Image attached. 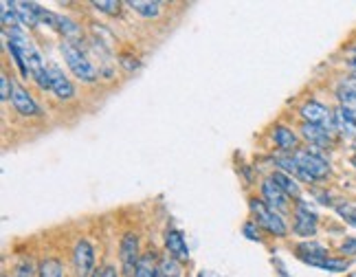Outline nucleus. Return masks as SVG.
<instances>
[{
  "mask_svg": "<svg viewBox=\"0 0 356 277\" xmlns=\"http://www.w3.org/2000/svg\"><path fill=\"white\" fill-rule=\"evenodd\" d=\"M339 251H341V255H356V238H348L339 246Z\"/></svg>",
  "mask_w": 356,
  "mask_h": 277,
  "instance_id": "31",
  "label": "nucleus"
},
{
  "mask_svg": "<svg viewBox=\"0 0 356 277\" xmlns=\"http://www.w3.org/2000/svg\"><path fill=\"white\" fill-rule=\"evenodd\" d=\"M242 233H244L249 240H255V242L262 240V238H259V231H257V223H255V220H253V223H246V225L242 227Z\"/></svg>",
  "mask_w": 356,
  "mask_h": 277,
  "instance_id": "30",
  "label": "nucleus"
},
{
  "mask_svg": "<svg viewBox=\"0 0 356 277\" xmlns=\"http://www.w3.org/2000/svg\"><path fill=\"white\" fill-rule=\"evenodd\" d=\"M348 277H356V273H352V275H348Z\"/></svg>",
  "mask_w": 356,
  "mask_h": 277,
  "instance_id": "35",
  "label": "nucleus"
},
{
  "mask_svg": "<svg viewBox=\"0 0 356 277\" xmlns=\"http://www.w3.org/2000/svg\"><path fill=\"white\" fill-rule=\"evenodd\" d=\"M119 260H121V273L123 277H134L136 269H139L141 253H139V235L128 231L121 238L119 244Z\"/></svg>",
  "mask_w": 356,
  "mask_h": 277,
  "instance_id": "4",
  "label": "nucleus"
},
{
  "mask_svg": "<svg viewBox=\"0 0 356 277\" xmlns=\"http://www.w3.org/2000/svg\"><path fill=\"white\" fill-rule=\"evenodd\" d=\"M40 277H64V267L62 262L56 260V258H47L42 264H40V271H38Z\"/></svg>",
  "mask_w": 356,
  "mask_h": 277,
  "instance_id": "24",
  "label": "nucleus"
},
{
  "mask_svg": "<svg viewBox=\"0 0 356 277\" xmlns=\"http://www.w3.org/2000/svg\"><path fill=\"white\" fill-rule=\"evenodd\" d=\"M159 277H183L181 275V262L172 255H163L159 260Z\"/></svg>",
  "mask_w": 356,
  "mask_h": 277,
  "instance_id": "23",
  "label": "nucleus"
},
{
  "mask_svg": "<svg viewBox=\"0 0 356 277\" xmlns=\"http://www.w3.org/2000/svg\"><path fill=\"white\" fill-rule=\"evenodd\" d=\"M62 55H64V62L66 66L71 68V73L81 79V81H88V84H92L95 79H97V68H95L88 58L84 53H81V49L77 45H71V42H64L62 45Z\"/></svg>",
  "mask_w": 356,
  "mask_h": 277,
  "instance_id": "3",
  "label": "nucleus"
},
{
  "mask_svg": "<svg viewBox=\"0 0 356 277\" xmlns=\"http://www.w3.org/2000/svg\"><path fill=\"white\" fill-rule=\"evenodd\" d=\"M337 214H339L341 218H343L348 225L356 227V207H354V205H348V203L337 205Z\"/></svg>",
  "mask_w": 356,
  "mask_h": 277,
  "instance_id": "27",
  "label": "nucleus"
},
{
  "mask_svg": "<svg viewBox=\"0 0 356 277\" xmlns=\"http://www.w3.org/2000/svg\"><path fill=\"white\" fill-rule=\"evenodd\" d=\"M295 161L304 172L306 181H323V178L330 174V163L319 152V148H310V150H297L295 152Z\"/></svg>",
  "mask_w": 356,
  "mask_h": 277,
  "instance_id": "1",
  "label": "nucleus"
},
{
  "mask_svg": "<svg viewBox=\"0 0 356 277\" xmlns=\"http://www.w3.org/2000/svg\"><path fill=\"white\" fill-rule=\"evenodd\" d=\"M11 104H13V108H16V113L22 115V117H38L40 115V106L35 104L33 97L26 93L22 86H16V90H13Z\"/></svg>",
  "mask_w": 356,
  "mask_h": 277,
  "instance_id": "13",
  "label": "nucleus"
},
{
  "mask_svg": "<svg viewBox=\"0 0 356 277\" xmlns=\"http://www.w3.org/2000/svg\"><path fill=\"white\" fill-rule=\"evenodd\" d=\"M337 97H339V108L346 110V113L356 121V95L350 93L348 88H343V86H339L337 88Z\"/></svg>",
  "mask_w": 356,
  "mask_h": 277,
  "instance_id": "21",
  "label": "nucleus"
},
{
  "mask_svg": "<svg viewBox=\"0 0 356 277\" xmlns=\"http://www.w3.org/2000/svg\"><path fill=\"white\" fill-rule=\"evenodd\" d=\"M73 264H75V275L77 277H92L95 275V248L86 238H81V240L75 242Z\"/></svg>",
  "mask_w": 356,
  "mask_h": 277,
  "instance_id": "7",
  "label": "nucleus"
},
{
  "mask_svg": "<svg viewBox=\"0 0 356 277\" xmlns=\"http://www.w3.org/2000/svg\"><path fill=\"white\" fill-rule=\"evenodd\" d=\"M249 207H251V212L255 216L257 227L266 229L268 233L275 235V238H286V235H289V225H286V220L275 209H270V207L264 200L251 198Z\"/></svg>",
  "mask_w": 356,
  "mask_h": 277,
  "instance_id": "2",
  "label": "nucleus"
},
{
  "mask_svg": "<svg viewBox=\"0 0 356 277\" xmlns=\"http://www.w3.org/2000/svg\"><path fill=\"white\" fill-rule=\"evenodd\" d=\"M3 277H7V275H3Z\"/></svg>",
  "mask_w": 356,
  "mask_h": 277,
  "instance_id": "37",
  "label": "nucleus"
},
{
  "mask_svg": "<svg viewBox=\"0 0 356 277\" xmlns=\"http://www.w3.org/2000/svg\"><path fill=\"white\" fill-rule=\"evenodd\" d=\"M352 55H354V60H356V45L352 47Z\"/></svg>",
  "mask_w": 356,
  "mask_h": 277,
  "instance_id": "34",
  "label": "nucleus"
},
{
  "mask_svg": "<svg viewBox=\"0 0 356 277\" xmlns=\"http://www.w3.org/2000/svg\"><path fill=\"white\" fill-rule=\"evenodd\" d=\"M341 86L348 88L350 93H354V95H356V77H354V75H352V77H346L343 81H341Z\"/></svg>",
  "mask_w": 356,
  "mask_h": 277,
  "instance_id": "32",
  "label": "nucleus"
},
{
  "mask_svg": "<svg viewBox=\"0 0 356 277\" xmlns=\"http://www.w3.org/2000/svg\"><path fill=\"white\" fill-rule=\"evenodd\" d=\"M102 277H119V273H117L115 267H104L102 269Z\"/></svg>",
  "mask_w": 356,
  "mask_h": 277,
  "instance_id": "33",
  "label": "nucleus"
},
{
  "mask_svg": "<svg viewBox=\"0 0 356 277\" xmlns=\"http://www.w3.org/2000/svg\"><path fill=\"white\" fill-rule=\"evenodd\" d=\"M58 31L64 35V42H71V45H79V40L84 38V35H81V26L75 20L66 18V16H60Z\"/></svg>",
  "mask_w": 356,
  "mask_h": 277,
  "instance_id": "16",
  "label": "nucleus"
},
{
  "mask_svg": "<svg viewBox=\"0 0 356 277\" xmlns=\"http://www.w3.org/2000/svg\"><path fill=\"white\" fill-rule=\"evenodd\" d=\"M49 75H51V90L56 93L58 100H62V102L73 100V97H75V86H73V81L64 75L62 68L56 66V64H51L49 66Z\"/></svg>",
  "mask_w": 356,
  "mask_h": 277,
  "instance_id": "8",
  "label": "nucleus"
},
{
  "mask_svg": "<svg viewBox=\"0 0 356 277\" xmlns=\"http://www.w3.org/2000/svg\"><path fill=\"white\" fill-rule=\"evenodd\" d=\"M273 141H275V145L282 150V152H295L299 150V136L297 132H293L291 128L286 126H275L273 128Z\"/></svg>",
  "mask_w": 356,
  "mask_h": 277,
  "instance_id": "14",
  "label": "nucleus"
},
{
  "mask_svg": "<svg viewBox=\"0 0 356 277\" xmlns=\"http://www.w3.org/2000/svg\"><path fill=\"white\" fill-rule=\"evenodd\" d=\"M13 90H16V84L9 79L7 73H3V75H0V100L11 102L13 100Z\"/></svg>",
  "mask_w": 356,
  "mask_h": 277,
  "instance_id": "26",
  "label": "nucleus"
},
{
  "mask_svg": "<svg viewBox=\"0 0 356 277\" xmlns=\"http://www.w3.org/2000/svg\"><path fill=\"white\" fill-rule=\"evenodd\" d=\"M297 255H299V260H304L306 264L317 267V269L323 264V262H325L327 258H332L330 253H327V248H325L323 244L312 242V240L297 244Z\"/></svg>",
  "mask_w": 356,
  "mask_h": 277,
  "instance_id": "9",
  "label": "nucleus"
},
{
  "mask_svg": "<svg viewBox=\"0 0 356 277\" xmlns=\"http://www.w3.org/2000/svg\"><path fill=\"white\" fill-rule=\"evenodd\" d=\"M16 13H18L22 26H29V29H33V26L40 24L35 3H16Z\"/></svg>",
  "mask_w": 356,
  "mask_h": 277,
  "instance_id": "18",
  "label": "nucleus"
},
{
  "mask_svg": "<svg viewBox=\"0 0 356 277\" xmlns=\"http://www.w3.org/2000/svg\"><path fill=\"white\" fill-rule=\"evenodd\" d=\"M198 277H207V275H198Z\"/></svg>",
  "mask_w": 356,
  "mask_h": 277,
  "instance_id": "36",
  "label": "nucleus"
},
{
  "mask_svg": "<svg viewBox=\"0 0 356 277\" xmlns=\"http://www.w3.org/2000/svg\"><path fill=\"white\" fill-rule=\"evenodd\" d=\"M165 248L168 253L178 260V262H187L189 260V248H187V242L183 238V233L178 229H168L165 231Z\"/></svg>",
  "mask_w": 356,
  "mask_h": 277,
  "instance_id": "12",
  "label": "nucleus"
},
{
  "mask_svg": "<svg viewBox=\"0 0 356 277\" xmlns=\"http://www.w3.org/2000/svg\"><path fill=\"white\" fill-rule=\"evenodd\" d=\"M334 132H341L343 136L356 138V121L341 108L334 110Z\"/></svg>",
  "mask_w": 356,
  "mask_h": 277,
  "instance_id": "17",
  "label": "nucleus"
},
{
  "mask_svg": "<svg viewBox=\"0 0 356 277\" xmlns=\"http://www.w3.org/2000/svg\"><path fill=\"white\" fill-rule=\"evenodd\" d=\"M301 119H304V123H314V126H323L325 130H334V113H330V108L323 106L321 102H306L304 106H301L299 110Z\"/></svg>",
  "mask_w": 356,
  "mask_h": 277,
  "instance_id": "5",
  "label": "nucleus"
},
{
  "mask_svg": "<svg viewBox=\"0 0 356 277\" xmlns=\"http://www.w3.org/2000/svg\"><path fill=\"white\" fill-rule=\"evenodd\" d=\"M262 200L275 212H286L289 209V196L280 189V185H275L268 178V181L262 183Z\"/></svg>",
  "mask_w": 356,
  "mask_h": 277,
  "instance_id": "11",
  "label": "nucleus"
},
{
  "mask_svg": "<svg viewBox=\"0 0 356 277\" xmlns=\"http://www.w3.org/2000/svg\"><path fill=\"white\" fill-rule=\"evenodd\" d=\"M128 7L141 18H156L161 13V3H152V0H130Z\"/></svg>",
  "mask_w": 356,
  "mask_h": 277,
  "instance_id": "19",
  "label": "nucleus"
},
{
  "mask_svg": "<svg viewBox=\"0 0 356 277\" xmlns=\"http://www.w3.org/2000/svg\"><path fill=\"white\" fill-rule=\"evenodd\" d=\"M134 277H159V262L154 260V253H143L141 262H139V269H136Z\"/></svg>",
  "mask_w": 356,
  "mask_h": 277,
  "instance_id": "20",
  "label": "nucleus"
},
{
  "mask_svg": "<svg viewBox=\"0 0 356 277\" xmlns=\"http://www.w3.org/2000/svg\"><path fill=\"white\" fill-rule=\"evenodd\" d=\"M3 26L7 31L20 29V18L16 13V3H9V0H3Z\"/></svg>",
  "mask_w": 356,
  "mask_h": 277,
  "instance_id": "22",
  "label": "nucleus"
},
{
  "mask_svg": "<svg viewBox=\"0 0 356 277\" xmlns=\"http://www.w3.org/2000/svg\"><path fill=\"white\" fill-rule=\"evenodd\" d=\"M293 231L301 238H310V235L317 233V227H319V216L310 209V205L299 200L297 207H295V216H293Z\"/></svg>",
  "mask_w": 356,
  "mask_h": 277,
  "instance_id": "6",
  "label": "nucleus"
},
{
  "mask_svg": "<svg viewBox=\"0 0 356 277\" xmlns=\"http://www.w3.org/2000/svg\"><path fill=\"white\" fill-rule=\"evenodd\" d=\"M319 269H323L327 273H346L350 269V262L346 258H327Z\"/></svg>",
  "mask_w": 356,
  "mask_h": 277,
  "instance_id": "25",
  "label": "nucleus"
},
{
  "mask_svg": "<svg viewBox=\"0 0 356 277\" xmlns=\"http://www.w3.org/2000/svg\"><path fill=\"white\" fill-rule=\"evenodd\" d=\"M92 7L97 11H102V13H117L121 3H117V0H95Z\"/></svg>",
  "mask_w": 356,
  "mask_h": 277,
  "instance_id": "28",
  "label": "nucleus"
},
{
  "mask_svg": "<svg viewBox=\"0 0 356 277\" xmlns=\"http://www.w3.org/2000/svg\"><path fill=\"white\" fill-rule=\"evenodd\" d=\"M13 277H33V264L31 260H22L13 271Z\"/></svg>",
  "mask_w": 356,
  "mask_h": 277,
  "instance_id": "29",
  "label": "nucleus"
},
{
  "mask_svg": "<svg viewBox=\"0 0 356 277\" xmlns=\"http://www.w3.org/2000/svg\"><path fill=\"white\" fill-rule=\"evenodd\" d=\"M270 181L275 183V185H280V189H282L289 198H299L301 187H299V183H297V178H293L291 174H286V172L277 170V172H273V174H270Z\"/></svg>",
  "mask_w": 356,
  "mask_h": 277,
  "instance_id": "15",
  "label": "nucleus"
},
{
  "mask_svg": "<svg viewBox=\"0 0 356 277\" xmlns=\"http://www.w3.org/2000/svg\"><path fill=\"white\" fill-rule=\"evenodd\" d=\"M301 136L306 138V141L312 145V148H327L332 143V132L325 130L323 126H314V123H301L299 128Z\"/></svg>",
  "mask_w": 356,
  "mask_h": 277,
  "instance_id": "10",
  "label": "nucleus"
}]
</instances>
